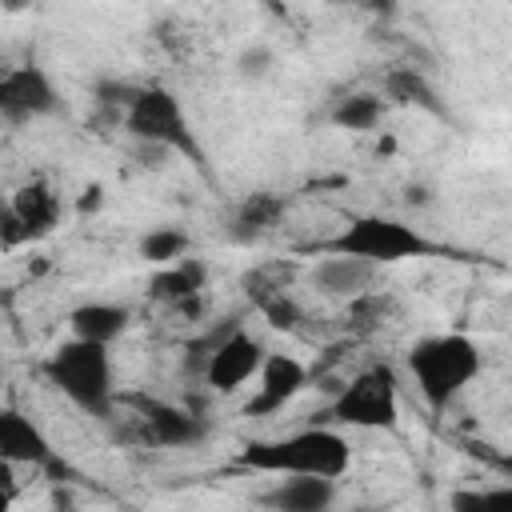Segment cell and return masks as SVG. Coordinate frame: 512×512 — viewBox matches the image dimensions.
I'll return each instance as SVG.
<instances>
[{
  "label": "cell",
  "mask_w": 512,
  "mask_h": 512,
  "mask_svg": "<svg viewBox=\"0 0 512 512\" xmlns=\"http://www.w3.org/2000/svg\"><path fill=\"white\" fill-rule=\"evenodd\" d=\"M240 464L272 476H328L340 480L352 468V444L336 428H300L276 440H252L240 448Z\"/></svg>",
  "instance_id": "6da1fadb"
},
{
  "label": "cell",
  "mask_w": 512,
  "mask_h": 512,
  "mask_svg": "<svg viewBox=\"0 0 512 512\" xmlns=\"http://www.w3.org/2000/svg\"><path fill=\"white\" fill-rule=\"evenodd\" d=\"M480 364V344L464 332H432L408 348V372L432 412H444L480 376Z\"/></svg>",
  "instance_id": "7a4b0ae2"
},
{
  "label": "cell",
  "mask_w": 512,
  "mask_h": 512,
  "mask_svg": "<svg viewBox=\"0 0 512 512\" xmlns=\"http://www.w3.org/2000/svg\"><path fill=\"white\" fill-rule=\"evenodd\" d=\"M44 376H48V384H52L64 400H72L80 412H88V416H96V420H112L116 384H112V356H108V344L68 336V340L56 344L52 356L44 360Z\"/></svg>",
  "instance_id": "3957f363"
},
{
  "label": "cell",
  "mask_w": 512,
  "mask_h": 512,
  "mask_svg": "<svg viewBox=\"0 0 512 512\" xmlns=\"http://www.w3.org/2000/svg\"><path fill=\"white\" fill-rule=\"evenodd\" d=\"M120 128L140 140L144 148H156V152H176V156H188L192 164L208 168V156L188 124V112L180 104V96L164 84H140L136 100L128 104Z\"/></svg>",
  "instance_id": "277c9868"
},
{
  "label": "cell",
  "mask_w": 512,
  "mask_h": 512,
  "mask_svg": "<svg viewBox=\"0 0 512 512\" xmlns=\"http://www.w3.org/2000/svg\"><path fill=\"white\" fill-rule=\"evenodd\" d=\"M320 252H344V256H360L368 264H400V260H416V256H432L436 244L416 228L404 224L396 216H352L336 236H328L320 244Z\"/></svg>",
  "instance_id": "5b68a950"
},
{
  "label": "cell",
  "mask_w": 512,
  "mask_h": 512,
  "mask_svg": "<svg viewBox=\"0 0 512 512\" xmlns=\"http://www.w3.org/2000/svg\"><path fill=\"white\" fill-rule=\"evenodd\" d=\"M332 416L344 428H396L400 420V384L388 364L356 372L332 400Z\"/></svg>",
  "instance_id": "8992f818"
},
{
  "label": "cell",
  "mask_w": 512,
  "mask_h": 512,
  "mask_svg": "<svg viewBox=\"0 0 512 512\" xmlns=\"http://www.w3.org/2000/svg\"><path fill=\"white\" fill-rule=\"evenodd\" d=\"M56 108H60V92L40 64H20L0 72V120L28 124L52 116Z\"/></svg>",
  "instance_id": "52a82bcc"
},
{
  "label": "cell",
  "mask_w": 512,
  "mask_h": 512,
  "mask_svg": "<svg viewBox=\"0 0 512 512\" xmlns=\"http://www.w3.org/2000/svg\"><path fill=\"white\" fill-rule=\"evenodd\" d=\"M56 224H60V200H56V192L48 188V180H28L8 200V216L0 220V240L4 244L44 240L48 232H56Z\"/></svg>",
  "instance_id": "ba28073f"
},
{
  "label": "cell",
  "mask_w": 512,
  "mask_h": 512,
  "mask_svg": "<svg viewBox=\"0 0 512 512\" xmlns=\"http://www.w3.org/2000/svg\"><path fill=\"white\" fill-rule=\"evenodd\" d=\"M212 436V420L196 404H144L140 440L148 448H200Z\"/></svg>",
  "instance_id": "9c48e42d"
},
{
  "label": "cell",
  "mask_w": 512,
  "mask_h": 512,
  "mask_svg": "<svg viewBox=\"0 0 512 512\" xmlns=\"http://www.w3.org/2000/svg\"><path fill=\"white\" fill-rule=\"evenodd\" d=\"M264 340L260 336H252V332H244L240 324L212 348V356H208V364H204V384L212 388V392H224V396H232V392H240L252 376H256V368H260V360H264Z\"/></svg>",
  "instance_id": "30bf717a"
},
{
  "label": "cell",
  "mask_w": 512,
  "mask_h": 512,
  "mask_svg": "<svg viewBox=\"0 0 512 512\" xmlns=\"http://www.w3.org/2000/svg\"><path fill=\"white\" fill-rule=\"evenodd\" d=\"M252 380H256V396L244 404V416H276L308 388V368L288 352H264Z\"/></svg>",
  "instance_id": "8fae6325"
},
{
  "label": "cell",
  "mask_w": 512,
  "mask_h": 512,
  "mask_svg": "<svg viewBox=\"0 0 512 512\" xmlns=\"http://www.w3.org/2000/svg\"><path fill=\"white\" fill-rule=\"evenodd\" d=\"M340 496V480L328 476H280L272 488L256 496L260 508L272 512H328Z\"/></svg>",
  "instance_id": "7c38bea8"
},
{
  "label": "cell",
  "mask_w": 512,
  "mask_h": 512,
  "mask_svg": "<svg viewBox=\"0 0 512 512\" xmlns=\"http://www.w3.org/2000/svg\"><path fill=\"white\" fill-rule=\"evenodd\" d=\"M56 456L52 440L20 408H0V460L16 468H44Z\"/></svg>",
  "instance_id": "4fadbf2b"
},
{
  "label": "cell",
  "mask_w": 512,
  "mask_h": 512,
  "mask_svg": "<svg viewBox=\"0 0 512 512\" xmlns=\"http://www.w3.org/2000/svg\"><path fill=\"white\" fill-rule=\"evenodd\" d=\"M380 96L384 104H400V108H416V112H428V116H448V104L440 96V88L428 80L424 68L416 64H396L384 72V84H380Z\"/></svg>",
  "instance_id": "5bb4252c"
},
{
  "label": "cell",
  "mask_w": 512,
  "mask_h": 512,
  "mask_svg": "<svg viewBox=\"0 0 512 512\" xmlns=\"http://www.w3.org/2000/svg\"><path fill=\"white\" fill-rule=\"evenodd\" d=\"M376 276V264L360 260V256H344V252H324V260L312 264L308 280L320 296H332V300H352L360 296Z\"/></svg>",
  "instance_id": "9a60e30c"
},
{
  "label": "cell",
  "mask_w": 512,
  "mask_h": 512,
  "mask_svg": "<svg viewBox=\"0 0 512 512\" xmlns=\"http://www.w3.org/2000/svg\"><path fill=\"white\" fill-rule=\"evenodd\" d=\"M284 208H288V200H284L280 192H268V188L248 192V196L236 204L232 220H228V240H232V244H256L260 236H268V232L280 228Z\"/></svg>",
  "instance_id": "2e32d148"
},
{
  "label": "cell",
  "mask_w": 512,
  "mask_h": 512,
  "mask_svg": "<svg viewBox=\"0 0 512 512\" xmlns=\"http://www.w3.org/2000/svg\"><path fill=\"white\" fill-rule=\"evenodd\" d=\"M132 324V312L116 300H88V304H76L68 312V328L72 336L80 340H96V344H116Z\"/></svg>",
  "instance_id": "e0dca14e"
},
{
  "label": "cell",
  "mask_w": 512,
  "mask_h": 512,
  "mask_svg": "<svg viewBox=\"0 0 512 512\" xmlns=\"http://www.w3.org/2000/svg\"><path fill=\"white\" fill-rule=\"evenodd\" d=\"M204 284H208V264H204L200 256H180V260H172V264H160V272H152L148 296L172 308V304H180V300L204 292Z\"/></svg>",
  "instance_id": "ac0fdd59"
},
{
  "label": "cell",
  "mask_w": 512,
  "mask_h": 512,
  "mask_svg": "<svg viewBox=\"0 0 512 512\" xmlns=\"http://www.w3.org/2000/svg\"><path fill=\"white\" fill-rule=\"evenodd\" d=\"M384 112H388V104H384L380 92H348V96H340L328 108V124L340 128V132L364 136V132H376L380 128Z\"/></svg>",
  "instance_id": "d6986e66"
},
{
  "label": "cell",
  "mask_w": 512,
  "mask_h": 512,
  "mask_svg": "<svg viewBox=\"0 0 512 512\" xmlns=\"http://www.w3.org/2000/svg\"><path fill=\"white\" fill-rule=\"evenodd\" d=\"M188 252H192V236L184 228H172V224H156V228H148L136 240V256L148 260V264H156V268L160 264H172V260H180Z\"/></svg>",
  "instance_id": "ffe728a7"
},
{
  "label": "cell",
  "mask_w": 512,
  "mask_h": 512,
  "mask_svg": "<svg viewBox=\"0 0 512 512\" xmlns=\"http://www.w3.org/2000/svg\"><path fill=\"white\" fill-rule=\"evenodd\" d=\"M256 308H260V316L268 320V328H276V332H296V328L304 324V304H300L288 288L264 296Z\"/></svg>",
  "instance_id": "44dd1931"
},
{
  "label": "cell",
  "mask_w": 512,
  "mask_h": 512,
  "mask_svg": "<svg viewBox=\"0 0 512 512\" xmlns=\"http://www.w3.org/2000/svg\"><path fill=\"white\" fill-rule=\"evenodd\" d=\"M288 280H292V268L288 264H256V268H248L244 272V292H248V300L252 304H260L264 296H272V292H280V288H288Z\"/></svg>",
  "instance_id": "7402d4cb"
},
{
  "label": "cell",
  "mask_w": 512,
  "mask_h": 512,
  "mask_svg": "<svg viewBox=\"0 0 512 512\" xmlns=\"http://www.w3.org/2000/svg\"><path fill=\"white\" fill-rule=\"evenodd\" d=\"M272 72H276V52H272L264 40H252V44H244V48L236 52V76H240V80L260 84V80H268Z\"/></svg>",
  "instance_id": "603a6c76"
},
{
  "label": "cell",
  "mask_w": 512,
  "mask_h": 512,
  "mask_svg": "<svg viewBox=\"0 0 512 512\" xmlns=\"http://www.w3.org/2000/svg\"><path fill=\"white\" fill-rule=\"evenodd\" d=\"M136 92H140V84H132V80H112V76H104V80L92 84V100H96L104 112H112L116 120H124V112H128V104L136 100Z\"/></svg>",
  "instance_id": "cb8c5ba5"
},
{
  "label": "cell",
  "mask_w": 512,
  "mask_h": 512,
  "mask_svg": "<svg viewBox=\"0 0 512 512\" xmlns=\"http://www.w3.org/2000/svg\"><path fill=\"white\" fill-rule=\"evenodd\" d=\"M508 500H512V488H460V492L448 496V504L456 512H464V508H488V504H508Z\"/></svg>",
  "instance_id": "d4e9b609"
},
{
  "label": "cell",
  "mask_w": 512,
  "mask_h": 512,
  "mask_svg": "<svg viewBox=\"0 0 512 512\" xmlns=\"http://www.w3.org/2000/svg\"><path fill=\"white\" fill-rule=\"evenodd\" d=\"M104 208V188L100 184H88L84 192H80V200H76V212L80 216H92V212H100Z\"/></svg>",
  "instance_id": "484cf974"
},
{
  "label": "cell",
  "mask_w": 512,
  "mask_h": 512,
  "mask_svg": "<svg viewBox=\"0 0 512 512\" xmlns=\"http://www.w3.org/2000/svg\"><path fill=\"white\" fill-rule=\"evenodd\" d=\"M404 192H408L404 200H408L412 208H420V204H432V188H428V184H408Z\"/></svg>",
  "instance_id": "4316f807"
},
{
  "label": "cell",
  "mask_w": 512,
  "mask_h": 512,
  "mask_svg": "<svg viewBox=\"0 0 512 512\" xmlns=\"http://www.w3.org/2000/svg\"><path fill=\"white\" fill-rule=\"evenodd\" d=\"M0 488L16 496V464H8V460H0Z\"/></svg>",
  "instance_id": "83f0119b"
},
{
  "label": "cell",
  "mask_w": 512,
  "mask_h": 512,
  "mask_svg": "<svg viewBox=\"0 0 512 512\" xmlns=\"http://www.w3.org/2000/svg\"><path fill=\"white\" fill-rule=\"evenodd\" d=\"M52 504H60V508H72L76 500H72V492H64V488H56V492H52Z\"/></svg>",
  "instance_id": "f1b7e54d"
},
{
  "label": "cell",
  "mask_w": 512,
  "mask_h": 512,
  "mask_svg": "<svg viewBox=\"0 0 512 512\" xmlns=\"http://www.w3.org/2000/svg\"><path fill=\"white\" fill-rule=\"evenodd\" d=\"M0 4H4L8 12H24V8H32L36 0H0Z\"/></svg>",
  "instance_id": "f546056e"
},
{
  "label": "cell",
  "mask_w": 512,
  "mask_h": 512,
  "mask_svg": "<svg viewBox=\"0 0 512 512\" xmlns=\"http://www.w3.org/2000/svg\"><path fill=\"white\" fill-rule=\"evenodd\" d=\"M324 4H332V8H344V4H368V0H324Z\"/></svg>",
  "instance_id": "4dcf8cb0"
},
{
  "label": "cell",
  "mask_w": 512,
  "mask_h": 512,
  "mask_svg": "<svg viewBox=\"0 0 512 512\" xmlns=\"http://www.w3.org/2000/svg\"><path fill=\"white\" fill-rule=\"evenodd\" d=\"M8 504H12V492H4V488H0V508H8Z\"/></svg>",
  "instance_id": "1f68e13d"
},
{
  "label": "cell",
  "mask_w": 512,
  "mask_h": 512,
  "mask_svg": "<svg viewBox=\"0 0 512 512\" xmlns=\"http://www.w3.org/2000/svg\"><path fill=\"white\" fill-rule=\"evenodd\" d=\"M0 376H4V364H0Z\"/></svg>",
  "instance_id": "d6a6232c"
}]
</instances>
